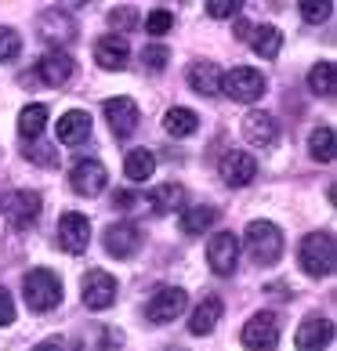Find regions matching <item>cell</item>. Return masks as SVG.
Wrapping results in <instances>:
<instances>
[{"mask_svg": "<svg viewBox=\"0 0 337 351\" xmlns=\"http://www.w3.org/2000/svg\"><path fill=\"white\" fill-rule=\"evenodd\" d=\"M297 261H301L305 276L327 279L330 271H334V261H337L334 236H330V232H312V236H305L301 246H297Z\"/></svg>", "mask_w": 337, "mask_h": 351, "instance_id": "cell-1", "label": "cell"}, {"mask_svg": "<svg viewBox=\"0 0 337 351\" xmlns=\"http://www.w3.org/2000/svg\"><path fill=\"white\" fill-rule=\"evenodd\" d=\"M22 293H25V304L44 315V311L62 304V279L51 268H33L22 282Z\"/></svg>", "mask_w": 337, "mask_h": 351, "instance_id": "cell-2", "label": "cell"}, {"mask_svg": "<svg viewBox=\"0 0 337 351\" xmlns=\"http://www.w3.org/2000/svg\"><path fill=\"white\" fill-rule=\"evenodd\" d=\"M247 250L257 265H276L283 257V232L272 221H251L247 225Z\"/></svg>", "mask_w": 337, "mask_h": 351, "instance_id": "cell-3", "label": "cell"}, {"mask_svg": "<svg viewBox=\"0 0 337 351\" xmlns=\"http://www.w3.org/2000/svg\"><path fill=\"white\" fill-rule=\"evenodd\" d=\"M240 341L247 351H276L279 348V319L272 311H257V315L247 319Z\"/></svg>", "mask_w": 337, "mask_h": 351, "instance_id": "cell-4", "label": "cell"}, {"mask_svg": "<svg viewBox=\"0 0 337 351\" xmlns=\"http://www.w3.org/2000/svg\"><path fill=\"white\" fill-rule=\"evenodd\" d=\"M222 90L232 101H254L265 95V76L251 66H236V69L222 73Z\"/></svg>", "mask_w": 337, "mask_h": 351, "instance_id": "cell-5", "label": "cell"}, {"mask_svg": "<svg viewBox=\"0 0 337 351\" xmlns=\"http://www.w3.org/2000/svg\"><path fill=\"white\" fill-rule=\"evenodd\" d=\"M0 210L11 221V228H30V225H36V217H40V196L30 189H15L0 199Z\"/></svg>", "mask_w": 337, "mask_h": 351, "instance_id": "cell-6", "label": "cell"}, {"mask_svg": "<svg viewBox=\"0 0 337 351\" xmlns=\"http://www.w3.org/2000/svg\"><path fill=\"white\" fill-rule=\"evenodd\" d=\"M185 304H189V293L181 290V286H163V290H156L149 297L146 319L156 322V326H163V322H174L181 311H185Z\"/></svg>", "mask_w": 337, "mask_h": 351, "instance_id": "cell-7", "label": "cell"}, {"mask_svg": "<svg viewBox=\"0 0 337 351\" xmlns=\"http://www.w3.org/2000/svg\"><path fill=\"white\" fill-rule=\"evenodd\" d=\"M58 246L66 254H84L87 243H91V221L80 210H66L58 217V232H55Z\"/></svg>", "mask_w": 337, "mask_h": 351, "instance_id": "cell-8", "label": "cell"}, {"mask_svg": "<svg viewBox=\"0 0 337 351\" xmlns=\"http://www.w3.org/2000/svg\"><path fill=\"white\" fill-rule=\"evenodd\" d=\"M80 297H84V304L91 311H106L116 301V279L102 268H91L84 276V282H80Z\"/></svg>", "mask_w": 337, "mask_h": 351, "instance_id": "cell-9", "label": "cell"}, {"mask_svg": "<svg viewBox=\"0 0 337 351\" xmlns=\"http://www.w3.org/2000/svg\"><path fill=\"white\" fill-rule=\"evenodd\" d=\"M236 261H240L236 232H218V236H211V243H207V265H211L214 276H232Z\"/></svg>", "mask_w": 337, "mask_h": 351, "instance_id": "cell-10", "label": "cell"}, {"mask_svg": "<svg viewBox=\"0 0 337 351\" xmlns=\"http://www.w3.org/2000/svg\"><path fill=\"white\" fill-rule=\"evenodd\" d=\"M106 250L109 257H116V261H127V257H135L138 254V246H141V228L135 225V221H116V225L106 228Z\"/></svg>", "mask_w": 337, "mask_h": 351, "instance_id": "cell-11", "label": "cell"}, {"mask_svg": "<svg viewBox=\"0 0 337 351\" xmlns=\"http://www.w3.org/2000/svg\"><path fill=\"white\" fill-rule=\"evenodd\" d=\"M218 174H222V181L229 189H243V185H251L254 174H257V160L251 152H240V149H232L222 156V163H218Z\"/></svg>", "mask_w": 337, "mask_h": 351, "instance_id": "cell-12", "label": "cell"}, {"mask_svg": "<svg viewBox=\"0 0 337 351\" xmlns=\"http://www.w3.org/2000/svg\"><path fill=\"white\" fill-rule=\"evenodd\" d=\"M106 120H109V131H113L116 138H131V134L138 131L141 112H138V106H135V98L120 95V98H109V101H106Z\"/></svg>", "mask_w": 337, "mask_h": 351, "instance_id": "cell-13", "label": "cell"}, {"mask_svg": "<svg viewBox=\"0 0 337 351\" xmlns=\"http://www.w3.org/2000/svg\"><path fill=\"white\" fill-rule=\"evenodd\" d=\"M330 341H334V322L323 319V315H308L294 333L297 351H327Z\"/></svg>", "mask_w": 337, "mask_h": 351, "instance_id": "cell-14", "label": "cell"}, {"mask_svg": "<svg viewBox=\"0 0 337 351\" xmlns=\"http://www.w3.org/2000/svg\"><path fill=\"white\" fill-rule=\"evenodd\" d=\"M243 138H247L251 145H257V149L276 145V138H279L276 116H272V112H262V109L247 112V116H243Z\"/></svg>", "mask_w": 337, "mask_h": 351, "instance_id": "cell-15", "label": "cell"}, {"mask_svg": "<svg viewBox=\"0 0 337 351\" xmlns=\"http://www.w3.org/2000/svg\"><path fill=\"white\" fill-rule=\"evenodd\" d=\"M95 62L106 73H120L127 62H131V47H127V40L124 36H98L95 40Z\"/></svg>", "mask_w": 337, "mask_h": 351, "instance_id": "cell-16", "label": "cell"}, {"mask_svg": "<svg viewBox=\"0 0 337 351\" xmlns=\"http://www.w3.org/2000/svg\"><path fill=\"white\" fill-rule=\"evenodd\" d=\"M69 181H73V189L80 192V196H98V192L106 189L109 174H106V167H102L98 160H80L73 167Z\"/></svg>", "mask_w": 337, "mask_h": 351, "instance_id": "cell-17", "label": "cell"}, {"mask_svg": "<svg viewBox=\"0 0 337 351\" xmlns=\"http://www.w3.org/2000/svg\"><path fill=\"white\" fill-rule=\"evenodd\" d=\"M73 73H76V62L69 55H62V51H51V55H44L36 62V76H40V84H47V87L69 84Z\"/></svg>", "mask_w": 337, "mask_h": 351, "instance_id": "cell-18", "label": "cell"}, {"mask_svg": "<svg viewBox=\"0 0 337 351\" xmlns=\"http://www.w3.org/2000/svg\"><path fill=\"white\" fill-rule=\"evenodd\" d=\"M222 297H214V293H207L203 301L192 308V315H189V333H196V337H207L214 326H218V319H222Z\"/></svg>", "mask_w": 337, "mask_h": 351, "instance_id": "cell-19", "label": "cell"}, {"mask_svg": "<svg viewBox=\"0 0 337 351\" xmlns=\"http://www.w3.org/2000/svg\"><path fill=\"white\" fill-rule=\"evenodd\" d=\"M189 87L203 98H218L222 95V69H218L214 62H196V66L189 69Z\"/></svg>", "mask_w": 337, "mask_h": 351, "instance_id": "cell-20", "label": "cell"}, {"mask_svg": "<svg viewBox=\"0 0 337 351\" xmlns=\"http://www.w3.org/2000/svg\"><path fill=\"white\" fill-rule=\"evenodd\" d=\"M91 134V116L84 109H69L66 116H58V141L62 145H80Z\"/></svg>", "mask_w": 337, "mask_h": 351, "instance_id": "cell-21", "label": "cell"}, {"mask_svg": "<svg viewBox=\"0 0 337 351\" xmlns=\"http://www.w3.org/2000/svg\"><path fill=\"white\" fill-rule=\"evenodd\" d=\"M181 203H185V189L181 185H156V189H149V196H146V206L160 217L181 210Z\"/></svg>", "mask_w": 337, "mask_h": 351, "instance_id": "cell-22", "label": "cell"}, {"mask_svg": "<svg viewBox=\"0 0 337 351\" xmlns=\"http://www.w3.org/2000/svg\"><path fill=\"white\" fill-rule=\"evenodd\" d=\"M44 127H47V106H40V101H30L22 112H19V134L25 141H36L44 134Z\"/></svg>", "mask_w": 337, "mask_h": 351, "instance_id": "cell-23", "label": "cell"}, {"mask_svg": "<svg viewBox=\"0 0 337 351\" xmlns=\"http://www.w3.org/2000/svg\"><path fill=\"white\" fill-rule=\"evenodd\" d=\"M196 127H200V116L192 112V109L174 106V109L163 112V131L171 134V138H189L192 131H196Z\"/></svg>", "mask_w": 337, "mask_h": 351, "instance_id": "cell-24", "label": "cell"}, {"mask_svg": "<svg viewBox=\"0 0 337 351\" xmlns=\"http://www.w3.org/2000/svg\"><path fill=\"white\" fill-rule=\"evenodd\" d=\"M251 47L257 58H276L283 51V33L276 29V25H257V29L251 33Z\"/></svg>", "mask_w": 337, "mask_h": 351, "instance_id": "cell-25", "label": "cell"}, {"mask_svg": "<svg viewBox=\"0 0 337 351\" xmlns=\"http://www.w3.org/2000/svg\"><path fill=\"white\" fill-rule=\"evenodd\" d=\"M214 221H218V210H214V206H203V203H200V206H189V210L181 214L178 225H181V232H185V236H203V232L211 228Z\"/></svg>", "mask_w": 337, "mask_h": 351, "instance_id": "cell-26", "label": "cell"}, {"mask_svg": "<svg viewBox=\"0 0 337 351\" xmlns=\"http://www.w3.org/2000/svg\"><path fill=\"white\" fill-rule=\"evenodd\" d=\"M152 171H156V156H152L149 149H131L124 160V174L131 181H149Z\"/></svg>", "mask_w": 337, "mask_h": 351, "instance_id": "cell-27", "label": "cell"}, {"mask_svg": "<svg viewBox=\"0 0 337 351\" xmlns=\"http://www.w3.org/2000/svg\"><path fill=\"white\" fill-rule=\"evenodd\" d=\"M40 36H44L47 44L73 40V22L66 15H58V11H47V15H40Z\"/></svg>", "mask_w": 337, "mask_h": 351, "instance_id": "cell-28", "label": "cell"}, {"mask_svg": "<svg viewBox=\"0 0 337 351\" xmlns=\"http://www.w3.org/2000/svg\"><path fill=\"white\" fill-rule=\"evenodd\" d=\"M113 348V330L106 326H87L76 333V351H109Z\"/></svg>", "mask_w": 337, "mask_h": 351, "instance_id": "cell-29", "label": "cell"}, {"mask_svg": "<svg viewBox=\"0 0 337 351\" xmlns=\"http://www.w3.org/2000/svg\"><path fill=\"white\" fill-rule=\"evenodd\" d=\"M308 152L316 163H334V127H316L308 138Z\"/></svg>", "mask_w": 337, "mask_h": 351, "instance_id": "cell-30", "label": "cell"}, {"mask_svg": "<svg viewBox=\"0 0 337 351\" xmlns=\"http://www.w3.org/2000/svg\"><path fill=\"white\" fill-rule=\"evenodd\" d=\"M308 90L319 95V98L334 95V62H319V66H312V73H308Z\"/></svg>", "mask_w": 337, "mask_h": 351, "instance_id": "cell-31", "label": "cell"}, {"mask_svg": "<svg viewBox=\"0 0 337 351\" xmlns=\"http://www.w3.org/2000/svg\"><path fill=\"white\" fill-rule=\"evenodd\" d=\"M167 58H171V51H167L163 44H149L146 51H141V69H146V73H160L167 66Z\"/></svg>", "mask_w": 337, "mask_h": 351, "instance_id": "cell-32", "label": "cell"}, {"mask_svg": "<svg viewBox=\"0 0 337 351\" xmlns=\"http://www.w3.org/2000/svg\"><path fill=\"white\" fill-rule=\"evenodd\" d=\"M19 51H22V36L15 29H8V25H0V62L19 58Z\"/></svg>", "mask_w": 337, "mask_h": 351, "instance_id": "cell-33", "label": "cell"}, {"mask_svg": "<svg viewBox=\"0 0 337 351\" xmlns=\"http://www.w3.org/2000/svg\"><path fill=\"white\" fill-rule=\"evenodd\" d=\"M174 25V15L167 8H156V11H149V19H146V33H152V36H163L167 29Z\"/></svg>", "mask_w": 337, "mask_h": 351, "instance_id": "cell-34", "label": "cell"}, {"mask_svg": "<svg viewBox=\"0 0 337 351\" xmlns=\"http://www.w3.org/2000/svg\"><path fill=\"white\" fill-rule=\"evenodd\" d=\"M109 25H113V29H138L141 19H138L135 8H113L109 11Z\"/></svg>", "mask_w": 337, "mask_h": 351, "instance_id": "cell-35", "label": "cell"}, {"mask_svg": "<svg viewBox=\"0 0 337 351\" xmlns=\"http://www.w3.org/2000/svg\"><path fill=\"white\" fill-rule=\"evenodd\" d=\"M297 11H301V19H305V22L319 25V22H327V19H330L334 4H330V0H323V4H308V0H305V4H297Z\"/></svg>", "mask_w": 337, "mask_h": 351, "instance_id": "cell-36", "label": "cell"}, {"mask_svg": "<svg viewBox=\"0 0 337 351\" xmlns=\"http://www.w3.org/2000/svg\"><path fill=\"white\" fill-rule=\"evenodd\" d=\"M207 15L211 19H232V15H240V4L236 0H207Z\"/></svg>", "mask_w": 337, "mask_h": 351, "instance_id": "cell-37", "label": "cell"}, {"mask_svg": "<svg viewBox=\"0 0 337 351\" xmlns=\"http://www.w3.org/2000/svg\"><path fill=\"white\" fill-rule=\"evenodd\" d=\"M15 322V301H11V293L0 286V326H11Z\"/></svg>", "mask_w": 337, "mask_h": 351, "instance_id": "cell-38", "label": "cell"}, {"mask_svg": "<svg viewBox=\"0 0 337 351\" xmlns=\"http://www.w3.org/2000/svg\"><path fill=\"white\" fill-rule=\"evenodd\" d=\"M25 156H30L33 163H40V167H51V163H55V149H44V145L25 149Z\"/></svg>", "mask_w": 337, "mask_h": 351, "instance_id": "cell-39", "label": "cell"}, {"mask_svg": "<svg viewBox=\"0 0 337 351\" xmlns=\"http://www.w3.org/2000/svg\"><path fill=\"white\" fill-rule=\"evenodd\" d=\"M33 351H66V348H62L58 341H44V344H36Z\"/></svg>", "mask_w": 337, "mask_h": 351, "instance_id": "cell-40", "label": "cell"}, {"mask_svg": "<svg viewBox=\"0 0 337 351\" xmlns=\"http://www.w3.org/2000/svg\"><path fill=\"white\" fill-rule=\"evenodd\" d=\"M113 203H120V206H131V203H135V196H131V192H120V196H116Z\"/></svg>", "mask_w": 337, "mask_h": 351, "instance_id": "cell-41", "label": "cell"}]
</instances>
